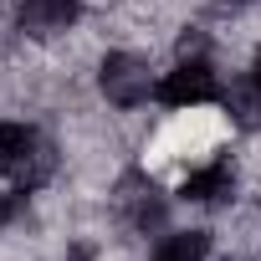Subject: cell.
<instances>
[{
    "label": "cell",
    "instance_id": "3957f363",
    "mask_svg": "<svg viewBox=\"0 0 261 261\" xmlns=\"http://www.w3.org/2000/svg\"><path fill=\"white\" fill-rule=\"evenodd\" d=\"M159 102H169V108H200V102H210L215 97V72H210V62H179L159 87Z\"/></svg>",
    "mask_w": 261,
    "mask_h": 261
},
{
    "label": "cell",
    "instance_id": "8992f818",
    "mask_svg": "<svg viewBox=\"0 0 261 261\" xmlns=\"http://www.w3.org/2000/svg\"><path fill=\"white\" fill-rule=\"evenodd\" d=\"M205 256H210V236L205 230H179V236H169L154 251V261H205Z\"/></svg>",
    "mask_w": 261,
    "mask_h": 261
},
{
    "label": "cell",
    "instance_id": "52a82bcc",
    "mask_svg": "<svg viewBox=\"0 0 261 261\" xmlns=\"http://www.w3.org/2000/svg\"><path fill=\"white\" fill-rule=\"evenodd\" d=\"M256 87H261V57H256Z\"/></svg>",
    "mask_w": 261,
    "mask_h": 261
},
{
    "label": "cell",
    "instance_id": "6da1fadb",
    "mask_svg": "<svg viewBox=\"0 0 261 261\" xmlns=\"http://www.w3.org/2000/svg\"><path fill=\"white\" fill-rule=\"evenodd\" d=\"M0 169L21 190H36L51 174V149L31 123H0Z\"/></svg>",
    "mask_w": 261,
    "mask_h": 261
},
{
    "label": "cell",
    "instance_id": "5b68a950",
    "mask_svg": "<svg viewBox=\"0 0 261 261\" xmlns=\"http://www.w3.org/2000/svg\"><path fill=\"white\" fill-rule=\"evenodd\" d=\"M77 16V0H21V21L36 31H57Z\"/></svg>",
    "mask_w": 261,
    "mask_h": 261
},
{
    "label": "cell",
    "instance_id": "7a4b0ae2",
    "mask_svg": "<svg viewBox=\"0 0 261 261\" xmlns=\"http://www.w3.org/2000/svg\"><path fill=\"white\" fill-rule=\"evenodd\" d=\"M102 92H108V102H118V108H139V102L154 92L149 67H144L139 57H128V51H113V57L102 62Z\"/></svg>",
    "mask_w": 261,
    "mask_h": 261
},
{
    "label": "cell",
    "instance_id": "277c9868",
    "mask_svg": "<svg viewBox=\"0 0 261 261\" xmlns=\"http://www.w3.org/2000/svg\"><path fill=\"white\" fill-rule=\"evenodd\" d=\"M236 190V174H230V164H205V169H195L190 179H185V200H195V205H215V200H225Z\"/></svg>",
    "mask_w": 261,
    "mask_h": 261
}]
</instances>
